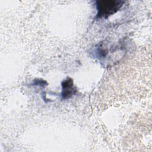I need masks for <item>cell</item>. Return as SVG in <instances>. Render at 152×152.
<instances>
[{"label":"cell","mask_w":152,"mask_h":152,"mask_svg":"<svg viewBox=\"0 0 152 152\" xmlns=\"http://www.w3.org/2000/svg\"><path fill=\"white\" fill-rule=\"evenodd\" d=\"M124 1L121 0H102L96 1V18H107L116 13L122 7Z\"/></svg>","instance_id":"6da1fadb"},{"label":"cell","mask_w":152,"mask_h":152,"mask_svg":"<svg viewBox=\"0 0 152 152\" xmlns=\"http://www.w3.org/2000/svg\"><path fill=\"white\" fill-rule=\"evenodd\" d=\"M62 92L61 97L63 99H68L71 98L77 92V89L74 85L73 80L69 77H68L64 80L61 84Z\"/></svg>","instance_id":"7a4b0ae2"}]
</instances>
